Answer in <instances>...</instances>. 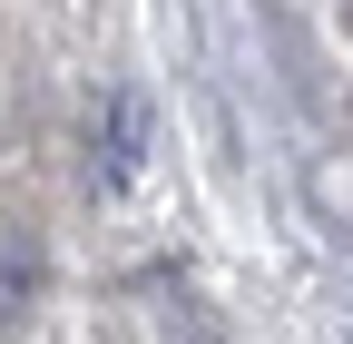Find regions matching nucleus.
Returning a JSON list of instances; mask_svg holds the SVG:
<instances>
[{
    "label": "nucleus",
    "instance_id": "1",
    "mask_svg": "<svg viewBox=\"0 0 353 344\" xmlns=\"http://www.w3.org/2000/svg\"><path fill=\"white\" fill-rule=\"evenodd\" d=\"M138 138H148L138 99H128V89H108V157H99V178H108V187L128 178V167H138Z\"/></svg>",
    "mask_w": 353,
    "mask_h": 344
},
{
    "label": "nucleus",
    "instance_id": "2",
    "mask_svg": "<svg viewBox=\"0 0 353 344\" xmlns=\"http://www.w3.org/2000/svg\"><path fill=\"white\" fill-rule=\"evenodd\" d=\"M343 20H353V0H343Z\"/></svg>",
    "mask_w": 353,
    "mask_h": 344
}]
</instances>
